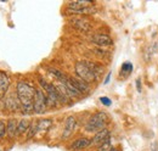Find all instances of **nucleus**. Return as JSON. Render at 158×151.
<instances>
[{
    "label": "nucleus",
    "instance_id": "obj_16",
    "mask_svg": "<svg viewBox=\"0 0 158 151\" xmlns=\"http://www.w3.org/2000/svg\"><path fill=\"white\" fill-rule=\"evenodd\" d=\"M31 123L27 121V119H22L19 122V126H17V135H22L23 133L28 132V128H29Z\"/></svg>",
    "mask_w": 158,
    "mask_h": 151
},
{
    "label": "nucleus",
    "instance_id": "obj_10",
    "mask_svg": "<svg viewBox=\"0 0 158 151\" xmlns=\"http://www.w3.org/2000/svg\"><path fill=\"white\" fill-rule=\"evenodd\" d=\"M91 41L95 43L96 45L99 46H108L112 44V39L110 36L107 34H101V33H98V34H94L91 37Z\"/></svg>",
    "mask_w": 158,
    "mask_h": 151
},
{
    "label": "nucleus",
    "instance_id": "obj_5",
    "mask_svg": "<svg viewBox=\"0 0 158 151\" xmlns=\"http://www.w3.org/2000/svg\"><path fill=\"white\" fill-rule=\"evenodd\" d=\"M46 107H48V97L45 93L39 89V88H35V94H34V100H33V109H34V112L41 114L46 111Z\"/></svg>",
    "mask_w": 158,
    "mask_h": 151
},
{
    "label": "nucleus",
    "instance_id": "obj_8",
    "mask_svg": "<svg viewBox=\"0 0 158 151\" xmlns=\"http://www.w3.org/2000/svg\"><path fill=\"white\" fill-rule=\"evenodd\" d=\"M68 80H69V83L78 90L80 94H88L89 92H90V87H89V84L88 83H85L84 80H81V79H79V78H76V77H69L68 78Z\"/></svg>",
    "mask_w": 158,
    "mask_h": 151
},
{
    "label": "nucleus",
    "instance_id": "obj_12",
    "mask_svg": "<svg viewBox=\"0 0 158 151\" xmlns=\"http://www.w3.org/2000/svg\"><path fill=\"white\" fill-rule=\"evenodd\" d=\"M107 139H110V131H108L107 128H105V129L100 131V132H98L94 135L91 143H93V144H102V143L106 141Z\"/></svg>",
    "mask_w": 158,
    "mask_h": 151
},
{
    "label": "nucleus",
    "instance_id": "obj_17",
    "mask_svg": "<svg viewBox=\"0 0 158 151\" xmlns=\"http://www.w3.org/2000/svg\"><path fill=\"white\" fill-rule=\"evenodd\" d=\"M49 72H50L51 75L54 76L56 79H59V80H62L63 83H64V82L68 79V78L66 77V75H63V73H62L60 70H57V68H51V67H50V68H49Z\"/></svg>",
    "mask_w": 158,
    "mask_h": 151
},
{
    "label": "nucleus",
    "instance_id": "obj_20",
    "mask_svg": "<svg viewBox=\"0 0 158 151\" xmlns=\"http://www.w3.org/2000/svg\"><path fill=\"white\" fill-rule=\"evenodd\" d=\"M7 133V124L4 121H0V139L4 138Z\"/></svg>",
    "mask_w": 158,
    "mask_h": 151
},
{
    "label": "nucleus",
    "instance_id": "obj_19",
    "mask_svg": "<svg viewBox=\"0 0 158 151\" xmlns=\"http://www.w3.org/2000/svg\"><path fill=\"white\" fill-rule=\"evenodd\" d=\"M113 149L112 144H111V139H107L106 141H103L102 144H100L99 151H111Z\"/></svg>",
    "mask_w": 158,
    "mask_h": 151
},
{
    "label": "nucleus",
    "instance_id": "obj_21",
    "mask_svg": "<svg viewBox=\"0 0 158 151\" xmlns=\"http://www.w3.org/2000/svg\"><path fill=\"white\" fill-rule=\"evenodd\" d=\"M122 71H123V72H127V73L131 72V71H133V65H131L130 62H125V63H123V66H122Z\"/></svg>",
    "mask_w": 158,
    "mask_h": 151
},
{
    "label": "nucleus",
    "instance_id": "obj_22",
    "mask_svg": "<svg viewBox=\"0 0 158 151\" xmlns=\"http://www.w3.org/2000/svg\"><path fill=\"white\" fill-rule=\"evenodd\" d=\"M100 101H101L103 105H106V106H110V105H111V100H110L108 97H106V96L100 97Z\"/></svg>",
    "mask_w": 158,
    "mask_h": 151
},
{
    "label": "nucleus",
    "instance_id": "obj_4",
    "mask_svg": "<svg viewBox=\"0 0 158 151\" xmlns=\"http://www.w3.org/2000/svg\"><path fill=\"white\" fill-rule=\"evenodd\" d=\"M76 75L78 76L79 79L84 80L88 84L98 79V76L90 70V67L85 63V61H78L76 63Z\"/></svg>",
    "mask_w": 158,
    "mask_h": 151
},
{
    "label": "nucleus",
    "instance_id": "obj_1",
    "mask_svg": "<svg viewBox=\"0 0 158 151\" xmlns=\"http://www.w3.org/2000/svg\"><path fill=\"white\" fill-rule=\"evenodd\" d=\"M35 94V88L27 82H19L16 87V95L19 97L21 107L23 112H34L33 109V100Z\"/></svg>",
    "mask_w": 158,
    "mask_h": 151
},
{
    "label": "nucleus",
    "instance_id": "obj_14",
    "mask_svg": "<svg viewBox=\"0 0 158 151\" xmlns=\"http://www.w3.org/2000/svg\"><path fill=\"white\" fill-rule=\"evenodd\" d=\"M52 126V119L50 118H43L38 122V132H45Z\"/></svg>",
    "mask_w": 158,
    "mask_h": 151
},
{
    "label": "nucleus",
    "instance_id": "obj_23",
    "mask_svg": "<svg viewBox=\"0 0 158 151\" xmlns=\"http://www.w3.org/2000/svg\"><path fill=\"white\" fill-rule=\"evenodd\" d=\"M151 151H158V143L155 141L151 144Z\"/></svg>",
    "mask_w": 158,
    "mask_h": 151
},
{
    "label": "nucleus",
    "instance_id": "obj_15",
    "mask_svg": "<svg viewBox=\"0 0 158 151\" xmlns=\"http://www.w3.org/2000/svg\"><path fill=\"white\" fill-rule=\"evenodd\" d=\"M85 63L90 67V70L95 73V75L99 77L101 73H102V71H103V66H101L100 63L98 62H93V61H85Z\"/></svg>",
    "mask_w": 158,
    "mask_h": 151
},
{
    "label": "nucleus",
    "instance_id": "obj_24",
    "mask_svg": "<svg viewBox=\"0 0 158 151\" xmlns=\"http://www.w3.org/2000/svg\"><path fill=\"white\" fill-rule=\"evenodd\" d=\"M136 87H138V90L139 92H141V84H140V78L136 79Z\"/></svg>",
    "mask_w": 158,
    "mask_h": 151
},
{
    "label": "nucleus",
    "instance_id": "obj_18",
    "mask_svg": "<svg viewBox=\"0 0 158 151\" xmlns=\"http://www.w3.org/2000/svg\"><path fill=\"white\" fill-rule=\"evenodd\" d=\"M38 132V122H33L31 123L29 128H28V133H27V139H31L33 138L35 134Z\"/></svg>",
    "mask_w": 158,
    "mask_h": 151
},
{
    "label": "nucleus",
    "instance_id": "obj_7",
    "mask_svg": "<svg viewBox=\"0 0 158 151\" xmlns=\"http://www.w3.org/2000/svg\"><path fill=\"white\" fill-rule=\"evenodd\" d=\"M72 26H74L77 29L83 31V32H89L93 28V24L89 19H84V17H76V19H71Z\"/></svg>",
    "mask_w": 158,
    "mask_h": 151
},
{
    "label": "nucleus",
    "instance_id": "obj_9",
    "mask_svg": "<svg viewBox=\"0 0 158 151\" xmlns=\"http://www.w3.org/2000/svg\"><path fill=\"white\" fill-rule=\"evenodd\" d=\"M10 84H11L10 77L5 72L0 71V99L5 97V95H6L9 88H10Z\"/></svg>",
    "mask_w": 158,
    "mask_h": 151
},
{
    "label": "nucleus",
    "instance_id": "obj_6",
    "mask_svg": "<svg viewBox=\"0 0 158 151\" xmlns=\"http://www.w3.org/2000/svg\"><path fill=\"white\" fill-rule=\"evenodd\" d=\"M76 126H77L76 117L69 116V117L66 119V122H64V128H63V132H62V136H61V138H62L63 140L68 139V138L73 134V132H74Z\"/></svg>",
    "mask_w": 158,
    "mask_h": 151
},
{
    "label": "nucleus",
    "instance_id": "obj_25",
    "mask_svg": "<svg viewBox=\"0 0 158 151\" xmlns=\"http://www.w3.org/2000/svg\"><path fill=\"white\" fill-rule=\"evenodd\" d=\"M111 151H119V150H118V149H114V148H113V149H112Z\"/></svg>",
    "mask_w": 158,
    "mask_h": 151
},
{
    "label": "nucleus",
    "instance_id": "obj_13",
    "mask_svg": "<svg viewBox=\"0 0 158 151\" xmlns=\"http://www.w3.org/2000/svg\"><path fill=\"white\" fill-rule=\"evenodd\" d=\"M7 135L10 138H14L15 135H17V126H19V122L16 119H9L7 121Z\"/></svg>",
    "mask_w": 158,
    "mask_h": 151
},
{
    "label": "nucleus",
    "instance_id": "obj_2",
    "mask_svg": "<svg viewBox=\"0 0 158 151\" xmlns=\"http://www.w3.org/2000/svg\"><path fill=\"white\" fill-rule=\"evenodd\" d=\"M107 123H108V116H107V113L103 112V111H99V112L94 113L89 118V121L85 124V131L89 133H95L96 134L100 131L105 129L106 126H107Z\"/></svg>",
    "mask_w": 158,
    "mask_h": 151
},
{
    "label": "nucleus",
    "instance_id": "obj_3",
    "mask_svg": "<svg viewBox=\"0 0 158 151\" xmlns=\"http://www.w3.org/2000/svg\"><path fill=\"white\" fill-rule=\"evenodd\" d=\"M68 12L78 14V15H88V14H95L96 9L93 5L91 0H77L72 1L67 5Z\"/></svg>",
    "mask_w": 158,
    "mask_h": 151
},
{
    "label": "nucleus",
    "instance_id": "obj_11",
    "mask_svg": "<svg viewBox=\"0 0 158 151\" xmlns=\"http://www.w3.org/2000/svg\"><path fill=\"white\" fill-rule=\"evenodd\" d=\"M91 140L88 139V138H79L77 140H74L72 144H71V149L72 150H83V149H86L89 145H91Z\"/></svg>",
    "mask_w": 158,
    "mask_h": 151
}]
</instances>
